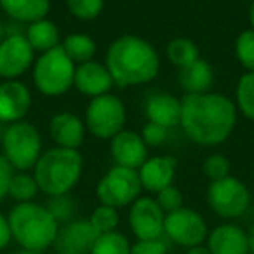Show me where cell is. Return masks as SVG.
I'll use <instances>...</instances> for the list:
<instances>
[{"instance_id": "cell-26", "label": "cell", "mask_w": 254, "mask_h": 254, "mask_svg": "<svg viewBox=\"0 0 254 254\" xmlns=\"http://www.w3.org/2000/svg\"><path fill=\"white\" fill-rule=\"evenodd\" d=\"M39 191V185L32 171H14L9 181L7 197L16 200V204H23V202H33Z\"/></svg>"}, {"instance_id": "cell-1", "label": "cell", "mask_w": 254, "mask_h": 254, "mask_svg": "<svg viewBox=\"0 0 254 254\" xmlns=\"http://www.w3.org/2000/svg\"><path fill=\"white\" fill-rule=\"evenodd\" d=\"M239 119L235 101L221 92L185 94L181 98L180 127L198 146L223 145L232 136Z\"/></svg>"}, {"instance_id": "cell-13", "label": "cell", "mask_w": 254, "mask_h": 254, "mask_svg": "<svg viewBox=\"0 0 254 254\" xmlns=\"http://www.w3.org/2000/svg\"><path fill=\"white\" fill-rule=\"evenodd\" d=\"M32 89L21 78L0 82V122L9 126L25 120L32 110Z\"/></svg>"}, {"instance_id": "cell-23", "label": "cell", "mask_w": 254, "mask_h": 254, "mask_svg": "<svg viewBox=\"0 0 254 254\" xmlns=\"http://www.w3.org/2000/svg\"><path fill=\"white\" fill-rule=\"evenodd\" d=\"M0 9L12 21L30 25L37 19L47 18L51 11V0H0Z\"/></svg>"}, {"instance_id": "cell-34", "label": "cell", "mask_w": 254, "mask_h": 254, "mask_svg": "<svg viewBox=\"0 0 254 254\" xmlns=\"http://www.w3.org/2000/svg\"><path fill=\"white\" fill-rule=\"evenodd\" d=\"M155 200H157V204L160 205V209H162L166 214H169V212L183 207L185 198H183V193H181L180 188L171 185V187L164 188V190H160L159 193L155 195Z\"/></svg>"}, {"instance_id": "cell-44", "label": "cell", "mask_w": 254, "mask_h": 254, "mask_svg": "<svg viewBox=\"0 0 254 254\" xmlns=\"http://www.w3.org/2000/svg\"><path fill=\"white\" fill-rule=\"evenodd\" d=\"M5 127H7V124L0 122V141H2V136H4V132H5Z\"/></svg>"}, {"instance_id": "cell-22", "label": "cell", "mask_w": 254, "mask_h": 254, "mask_svg": "<svg viewBox=\"0 0 254 254\" xmlns=\"http://www.w3.org/2000/svg\"><path fill=\"white\" fill-rule=\"evenodd\" d=\"M25 37L37 54H44L51 49H56L61 46V40H63L58 25L49 18L37 19V21L26 25Z\"/></svg>"}, {"instance_id": "cell-41", "label": "cell", "mask_w": 254, "mask_h": 254, "mask_svg": "<svg viewBox=\"0 0 254 254\" xmlns=\"http://www.w3.org/2000/svg\"><path fill=\"white\" fill-rule=\"evenodd\" d=\"M247 235H249V254H254V225L251 226Z\"/></svg>"}, {"instance_id": "cell-32", "label": "cell", "mask_w": 254, "mask_h": 254, "mask_svg": "<svg viewBox=\"0 0 254 254\" xmlns=\"http://www.w3.org/2000/svg\"><path fill=\"white\" fill-rule=\"evenodd\" d=\"M47 211L54 216L60 225H66V223L75 219V211H77V204H75L73 197L70 193L66 195H58V197H49L46 204Z\"/></svg>"}, {"instance_id": "cell-12", "label": "cell", "mask_w": 254, "mask_h": 254, "mask_svg": "<svg viewBox=\"0 0 254 254\" xmlns=\"http://www.w3.org/2000/svg\"><path fill=\"white\" fill-rule=\"evenodd\" d=\"M166 212L153 197L141 195L129 205V226L138 240L162 239Z\"/></svg>"}, {"instance_id": "cell-25", "label": "cell", "mask_w": 254, "mask_h": 254, "mask_svg": "<svg viewBox=\"0 0 254 254\" xmlns=\"http://www.w3.org/2000/svg\"><path fill=\"white\" fill-rule=\"evenodd\" d=\"M166 58L173 66L181 70L200 58V49L188 37H174L166 46Z\"/></svg>"}, {"instance_id": "cell-20", "label": "cell", "mask_w": 254, "mask_h": 254, "mask_svg": "<svg viewBox=\"0 0 254 254\" xmlns=\"http://www.w3.org/2000/svg\"><path fill=\"white\" fill-rule=\"evenodd\" d=\"M145 115L148 122L159 124L169 131L180 127L181 98L169 92H155L145 101Z\"/></svg>"}, {"instance_id": "cell-31", "label": "cell", "mask_w": 254, "mask_h": 254, "mask_svg": "<svg viewBox=\"0 0 254 254\" xmlns=\"http://www.w3.org/2000/svg\"><path fill=\"white\" fill-rule=\"evenodd\" d=\"M66 11L78 21H92L105 9V0H64Z\"/></svg>"}, {"instance_id": "cell-28", "label": "cell", "mask_w": 254, "mask_h": 254, "mask_svg": "<svg viewBox=\"0 0 254 254\" xmlns=\"http://www.w3.org/2000/svg\"><path fill=\"white\" fill-rule=\"evenodd\" d=\"M91 254H131V244L120 232L103 233L94 242Z\"/></svg>"}, {"instance_id": "cell-4", "label": "cell", "mask_w": 254, "mask_h": 254, "mask_svg": "<svg viewBox=\"0 0 254 254\" xmlns=\"http://www.w3.org/2000/svg\"><path fill=\"white\" fill-rule=\"evenodd\" d=\"M12 239L21 249L44 253L53 247L60 232V223L47 211L46 205L37 202L16 204L7 216Z\"/></svg>"}, {"instance_id": "cell-38", "label": "cell", "mask_w": 254, "mask_h": 254, "mask_svg": "<svg viewBox=\"0 0 254 254\" xmlns=\"http://www.w3.org/2000/svg\"><path fill=\"white\" fill-rule=\"evenodd\" d=\"M11 239H12V233H11V226H9V219L7 216H4L2 211H0V251L9 246Z\"/></svg>"}, {"instance_id": "cell-30", "label": "cell", "mask_w": 254, "mask_h": 254, "mask_svg": "<svg viewBox=\"0 0 254 254\" xmlns=\"http://www.w3.org/2000/svg\"><path fill=\"white\" fill-rule=\"evenodd\" d=\"M120 216H119V209L110 207V205H103L99 204L94 211L89 216V223L92 225V228L103 235V233H110L115 232L117 226H119Z\"/></svg>"}, {"instance_id": "cell-14", "label": "cell", "mask_w": 254, "mask_h": 254, "mask_svg": "<svg viewBox=\"0 0 254 254\" xmlns=\"http://www.w3.org/2000/svg\"><path fill=\"white\" fill-rule=\"evenodd\" d=\"M98 237L89 219H73L60 226L53 247L58 254H91Z\"/></svg>"}, {"instance_id": "cell-36", "label": "cell", "mask_w": 254, "mask_h": 254, "mask_svg": "<svg viewBox=\"0 0 254 254\" xmlns=\"http://www.w3.org/2000/svg\"><path fill=\"white\" fill-rule=\"evenodd\" d=\"M131 254H167V244L162 239L138 240L131 246Z\"/></svg>"}, {"instance_id": "cell-27", "label": "cell", "mask_w": 254, "mask_h": 254, "mask_svg": "<svg viewBox=\"0 0 254 254\" xmlns=\"http://www.w3.org/2000/svg\"><path fill=\"white\" fill-rule=\"evenodd\" d=\"M233 101L239 113L254 122V71H244L239 77Z\"/></svg>"}, {"instance_id": "cell-42", "label": "cell", "mask_w": 254, "mask_h": 254, "mask_svg": "<svg viewBox=\"0 0 254 254\" xmlns=\"http://www.w3.org/2000/svg\"><path fill=\"white\" fill-rule=\"evenodd\" d=\"M5 39V23L2 21V18H0V42Z\"/></svg>"}, {"instance_id": "cell-6", "label": "cell", "mask_w": 254, "mask_h": 254, "mask_svg": "<svg viewBox=\"0 0 254 254\" xmlns=\"http://www.w3.org/2000/svg\"><path fill=\"white\" fill-rule=\"evenodd\" d=\"M2 155L14 171H33L44 152L42 134L30 120L9 124L2 136Z\"/></svg>"}, {"instance_id": "cell-11", "label": "cell", "mask_w": 254, "mask_h": 254, "mask_svg": "<svg viewBox=\"0 0 254 254\" xmlns=\"http://www.w3.org/2000/svg\"><path fill=\"white\" fill-rule=\"evenodd\" d=\"M37 53L32 49L25 35H5L0 42V78H21L35 63Z\"/></svg>"}, {"instance_id": "cell-37", "label": "cell", "mask_w": 254, "mask_h": 254, "mask_svg": "<svg viewBox=\"0 0 254 254\" xmlns=\"http://www.w3.org/2000/svg\"><path fill=\"white\" fill-rule=\"evenodd\" d=\"M14 169L11 167V164L5 160V157L0 153V202L7 197V188H9V181H11Z\"/></svg>"}, {"instance_id": "cell-40", "label": "cell", "mask_w": 254, "mask_h": 254, "mask_svg": "<svg viewBox=\"0 0 254 254\" xmlns=\"http://www.w3.org/2000/svg\"><path fill=\"white\" fill-rule=\"evenodd\" d=\"M247 19H249V28L254 30V0H251L249 11H247Z\"/></svg>"}, {"instance_id": "cell-7", "label": "cell", "mask_w": 254, "mask_h": 254, "mask_svg": "<svg viewBox=\"0 0 254 254\" xmlns=\"http://www.w3.org/2000/svg\"><path fill=\"white\" fill-rule=\"evenodd\" d=\"M126 103L113 92L89 99L84 113V124L89 134L101 141H110L126 129Z\"/></svg>"}, {"instance_id": "cell-21", "label": "cell", "mask_w": 254, "mask_h": 254, "mask_svg": "<svg viewBox=\"0 0 254 254\" xmlns=\"http://www.w3.org/2000/svg\"><path fill=\"white\" fill-rule=\"evenodd\" d=\"M178 82L185 94H204L211 92L214 85V68L209 61L198 58L188 66L181 68Z\"/></svg>"}, {"instance_id": "cell-19", "label": "cell", "mask_w": 254, "mask_h": 254, "mask_svg": "<svg viewBox=\"0 0 254 254\" xmlns=\"http://www.w3.org/2000/svg\"><path fill=\"white\" fill-rule=\"evenodd\" d=\"M207 249L211 254H249V235L233 223L212 228L207 235Z\"/></svg>"}, {"instance_id": "cell-15", "label": "cell", "mask_w": 254, "mask_h": 254, "mask_svg": "<svg viewBox=\"0 0 254 254\" xmlns=\"http://www.w3.org/2000/svg\"><path fill=\"white\" fill-rule=\"evenodd\" d=\"M115 87L113 78L106 68L105 61H85L75 66L73 89L78 94L92 99L98 96L108 94Z\"/></svg>"}, {"instance_id": "cell-24", "label": "cell", "mask_w": 254, "mask_h": 254, "mask_svg": "<svg viewBox=\"0 0 254 254\" xmlns=\"http://www.w3.org/2000/svg\"><path fill=\"white\" fill-rule=\"evenodd\" d=\"M61 47L66 53V56L73 61L75 64L85 63V61H92L98 53V44L91 35L82 32L68 33L63 40H61Z\"/></svg>"}, {"instance_id": "cell-43", "label": "cell", "mask_w": 254, "mask_h": 254, "mask_svg": "<svg viewBox=\"0 0 254 254\" xmlns=\"http://www.w3.org/2000/svg\"><path fill=\"white\" fill-rule=\"evenodd\" d=\"M14 254H44V253H37V251H28V249H21Z\"/></svg>"}, {"instance_id": "cell-2", "label": "cell", "mask_w": 254, "mask_h": 254, "mask_svg": "<svg viewBox=\"0 0 254 254\" xmlns=\"http://www.w3.org/2000/svg\"><path fill=\"white\" fill-rule=\"evenodd\" d=\"M105 64L117 87H138L159 77L160 54L145 37L126 33L110 42Z\"/></svg>"}, {"instance_id": "cell-16", "label": "cell", "mask_w": 254, "mask_h": 254, "mask_svg": "<svg viewBox=\"0 0 254 254\" xmlns=\"http://www.w3.org/2000/svg\"><path fill=\"white\" fill-rule=\"evenodd\" d=\"M148 150L150 148L145 145L141 134L132 129H124L110 139V157L113 159L115 166L138 171L150 157Z\"/></svg>"}, {"instance_id": "cell-8", "label": "cell", "mask_w": 254, "mask_h": 254, "mask_svg": "<svg viewBox=\"0 0 254 254\" xmlns=\"http://www.w3.org/2000/svg\"><path fill=\"white\" fill-rule=\"evenodd\" d=\"M141 190L138 171L124 166H113L96 185V197L99 204L122 209L141 197Z\"/></svg>"}, {"instance_id": "cell-33", "label": "cell", "mask_w": 254, "mask_h": 254, "mask_svg": "<svg viewBox=\"0 0 254 254\" xmlns=\"http://www.w3.org/2000/svg\"><path fill=\"white\" fill-rule=\"evenodd\" d=\"M230 171H232V164L228 157L223 153H211L202 162V173L209 180V183L230 176Z\"/></svg>"}, {"instance_id": "cell-29", "label": "cell", "mask_w": 254, "mask_h": 254, "mask_svg": "<svg viewBox=\"0 0 254 254\" xmlns=\"http://www.w3.org/2000/svg\"><path fill=\"white\" fill-rule=\"evenodd\" d=\"M233 53L239 64L246 71H254V30L247 28L239 33L233 46Z\"/></svg>"}, {"instance_id": "cell-5", "label": "cell", "mask_w": 254, "mask_h": 254, "mask_svg": "<svg viewBox=\"0 0 254 254\" xmlns=\"http://www.w3.org/2000/svg\"><path fill=\"white\" fill-rule=\"evenodd\" d=\"M75 66L63 47H56L35 58L32 66V82L46 98H61L73 87Z\"/></svg>"}, {"instance_id": "cell-17", "label": "cell", "mask_w": 254, "mask_h": 254, "mask_svg": "<svg viewBox=\"0 0 254 254\" xmlns=\"http://www.w3.org/2000/svg\"><path fill=\"white\" fill-rule=\"evenodd\" d=\"M49 138L53 139L54 146L68 150H80L85 141V124L84 119L71 112H58L51 117L49 126Z\"/></svg>"}, {"instance_id": "cell-10", "label": "cell", "mask_w": 254, "mask_h": 254, "mask_svg": "<svg viewBox=\"0 0 254 254\" xmlns=\"http://www.w3.org/2000/svg\"><path fill=\"white\" fill-rule=\"evenodd\" d=\"M164 235L181 247H197L207 240L209 228L200 212L190 207H180L166 214L164 221Z\"/></svg>"}, {"instance_id": "cell-39", "label": "cell", "mask_w": 254, "mask_h": 254, "mask_svg": "<svg viewBox=\"0 0 254 254\" xmlns=\"http://www.w3.org/2000/svg\"><path fill=\"white\" fill-rule=\"evenodd\" d=\"M187 254H211V251H209L205 246H197V247H191V249H188Z\"/></svg>"}, {"instance_id": "cell-3", "label": "cell", "mask_w": 254, "mask_h": 254, "mask_svg": "<svg viewBox=\"0 0 254 254\" xmlns=\"http://www.w3.org/2000/svg\"><path fill=\"white\" fill-rule=\"evenodd\" d=\"M39 190L47 197L66 195L77 187L84 173V157L80 150H68L53 146L44 150L33 167Z\"/></svg>"}, {"instance_id": "cell-18", "label": "cell", "mask_w": 254, "mask_h": 254, "mask_svg": "<svg viewBox=\"0 0 254 254\" xmlns=\"http://www.w3.org/2000/svg\"><path fill=\"white\" fill-rule=\"evenodd\" d=\"M178 160L173 155H153L143 162L138 169L141 188L150 193H159L160 190L171 187L176 176Z\"/></svg>"}, {"instance_id": "cell-35", "label": "cell", "mask_w": 254, "mask_h": 254, "mask_svg": "<svg viewBox=\"0 0 254 254\" xmlns=\"http://www.w3.org/2000/svg\"><path fill=\"white\" fill-rule=\"evenodd\" d=\"M141 138L145 141V145L148 148H159L162 146L164 143L167 141V136H169V129L166 127L159 126V124H153V122H146L141 129Z\"/></svg>"}, {"instance_id": "cell-9", "label": "cell", "mask_w": 254, "mask_h": 254, "mask_svg": "<svg viewBox=\"0 0 254 254\" xmlns=\"http://www.w3.org/2000/svg\"><path fill=\"white\" fill-rule=\"evenodd\" d=\"M205 200L211 211L219 218L235 219L246 214L251 204V191L244 181L235 176H226L223 180L211 181L205 191Z\"/></svg>"}]
</instances>
